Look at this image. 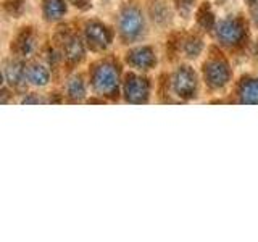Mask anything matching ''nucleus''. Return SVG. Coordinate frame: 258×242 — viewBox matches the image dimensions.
Here are the masks:
<instances>
[{
    "mask_svg": "<svg viewBox=\"0 0 258 242\" xmlns=\"http://www.w3.org/2000/svg\"><path fill=\"white\" fill-rule=\"evenodd\" d=\"M4 8L8 15H12L13 18H20V15L23 13V0H7L4 4Z\"/></svg>",
    "mask_w": 258,
    "mask_h": 242,
    "instance_id": "aec40b11",
    "label": "nucleus"
},
{
    "mask_svg": "<svg viewBox=\"0 0 258 242\" xmlns=\"http://www.w3.org/2000/svg\"><path fill=\"white\" fill-rule=\"evenodd\" d=\"M202 76L204 83L212 91H221L231 83L232 70L229 62L224 58L221 53H212L202 65Z\"/></svg>",
    "mask_w": 258,
    "mask_h": 242,
    "instance_id": "20e7f679",
    "label": "nucleus"
},
{
    "mask_svg": "<svg viewBox=\"0 0 258 242\" xmlns=\"http://www.w3.org/2000/svg\"><path fill=\"white\" fill-rule=\"evenodd\" d=\"M21 103H45V100L40 99V97H34V94H26L23 97Z\"/></svg>",
    "mask_w": 258,
    "mask_h": 242,
    "instance_id": "4be33fe9",
    "label": "nucleus"
},
{
    "mask_svg": "<svg viewBox=\"0 0 258 242\" xmlns=\"http://www.w3.org/2000/svg\"><path fill=\"white\" fill-rule=\"evenodd\" d=\"M68 2L81 12H86L92 7V0H68Z\"/></svg>",
    "mask_w": 258,
    "mask_h": 242,
    "instance_id": "412c9836",
    "label": "nucleus"
},
{
    "mask_svg": "<svg viewBox=\"0 0 258 242\" xmlns=\"http://www.w3.org/2000/svg\"><path fill=\"white\" fill-rule=\"evenodd\" d=\"M204 48H205L204 39H202L200 34H196V32H192V34L181 40V50L185 58L189 60H197L202 55V52H204Z\"/></svg>",
    "mask_w": 258,
    "mask_h": 242,
    "instance_id": "dca6fc26",
    "label": "nucleus"
},
{
    "mask_svg": "<svg viewBox=\"0 0 258 242\" xmlns=\"http://www.w3.org/2000/svg\"><path fill=\"white\" fill-rule=\"evenodd\" d=\"M87 95V83L84 75L81 73H75L68 81L67 86H64V97L70 103H81L84 102Z\"/></svg>",
    "mask_w": 258,
    "mask_h": 242,
    "instance_id": "ddd939ff",
    "label": "nucleus"
},
{
    "mask_svg": "<svg viewBox=\"0 0 258 242\" xmlns=\"http://www.w3.org/2000/svg\"><path fill=\"white\" fill-rule=\"evenodd\" d=\"M196 21H197V26L204 32H212L216 28V23H218L216 15L212 10V5H210L208 2H204L197 8Z\"/></svg>",
    "mask_w": 258,
    "mask_h": 242,
    "instance_id": "f3484780",
    "label": "nucleus"
},
{
    "mask_svg": "<svg viewBox=\"0 0 258 242\" xmlns=\"http://www.w3.org/2000/svg\"><path fill=\"white\" fill-rule=\"evenodd\" d=\"M4 79L5 86L12 91H23L28 84L26 78V63L20 56L4 62Z\"/></svg>",
    "mask_w": 258,
    "mask_h": 242,
    "instance_id": "9d476101",
    "label": "nucleus"
},
{
    "mask_svg": "<svg viewBox=\"0 0 258 242\" xmlns=\"http://www.w3.org/2000/svg\"><path fill=\"white\" fill-rule=\"evenodd\" d=\"M248 5H258V0H247Z\"/></svg>",
    "mask_w": 258,
    "mask_h": 242,
    "instance_id": "b1692460",
    "label": "nucleus"
},
{
    "mask_svg": "<svg viewBox=\"0 0 258 242\" xmlns=\"http://www.w3.org/2000/svg\"><path fill=\"white\" fill-rule=\"evenodd\" d=\"M250 18H252V23L258 28V5H250Z\"/></svg>",
    "mask_w": 258,
    "mask_h": 242,
    "instance_id": "5701e85b",
    "label": "nucleus"
},
{
    "mask_svg": "<svg viewBox=\"0 0 258 242\" xmlns=\"http://www.w3.org/2000/svg\"><path fill=\"white\" fill-rule=\"evenodd\" d=\"M89 84L95 95L102 99H116L123 84L119 63L115 58H102L92 63L89 70Z\"/></svg>",
    "mask_w": 258,
    "mask_h": 242,
    "instance_id": "f257e3e1",
    "label": "nucleus"
},
{
    "mask_svg": "<svg viewBox=\"0 0 258 242\" xmlns=\"http://www.w3.org/2000/svg\"><path fill=\"white\" fill-rule=\"evenodd\" d=\"M124 63L134 71L147 73L158 65V55L152 45H137L124 53Z\"/></svg>",
    "mask_w": 258,
    "mask_h": 242,
    "instance_id": "6e6552de",
    "label": "nucleus"
},
{
    "mask_svg": "<svg viewBox=\"0 0 258 242\" xmlns=\"http://www.w3.org/2000/svg\"><path fill=\"white\" fill-rule=\"evenodd\" d=\"M197 0H173V7L177 12V15L182 16L184 20H189L192 16L194 8H196Z\"/></svg>",
    "mask_w": 258,
    "mask_h": 242,
    "instance_id": "6ab92c4d",
    "label": "nucleus"
},
{
    "mask_svg": "<svg viewBox=\"0 0 258 242\" xmlns=\"http://www.w3.org/2000/svg\"><path fill=\"white\" fill-rule=\"evenodd\" d=\"M199 86V75L190 65H179L171 75V91L184 102L197 99Z\"/></svg>",
    "mask_w": 258,
    "mask_h": 242,
    "instance_id": "423d86ee",
    "label": "nucleus"
},
{
    "mask_svg": "<svg viewBox=\"0 0 258 242\" xmlns=\"http://www.w3.org/2000/svg\"><path fill=\"white\" fill-rule=\"evenodd\" d=\"M83 39L87 45V50L100 53L105 52L115 40V31L107 23L100 20H89L84 24Z\"/></svg>",
    "mask_w": 258,
    "mask_h": 242,
    "instance_id": "0eeeda50",
    "label": "nucleus"
},
{
    "mask_svg": "<svg viewBox=\"0 0 258 242\" xmlns=\"http://www.w3.org/2000/svg\"><path fill=\"white\" fill-rule=\"evenodd\" d=\"M118 37L123 44H134L145 36L147 21L139 5L127 2L118 12Z\"/></svg>",
    "mask_w": 258,
    "mask_h": 242,
    "instance_id": "f03ea898",
    "label": "nucleus"
},
{
    "mask_svg": "<svg viewBox=\"0 0 258 242\" xmlns=\"http://www.w3.org/2000/svg\"><path fill=\"white\" fill-rule=\"evenodd\" d=\"M68 0H42V18L47 23H56L68 13Z\"/></svg>",
    "mask_w": 258,
    "mask_h": 242,
    "instance_id": "2eb2a0df",
    "label": "nucleus"
},
{
    "mask_svg": "<svg viewBox=\"0 0 258 242\" xmlns=\"http://www.w3.org/2000/svg\"><path fill=\"white\" fill-rule=\"evenodd\" d=\"M36 32L32 28H23L21 32H18V36L15 37L12 44V50L15 52L16 56L20 58H28L32 53L36 52Z\"/></svg>",
    "mask_w": 258,
    "mask_h": 242,
    "instance_id": "9b49d317",
    "label": "nucleus"
},
{
    "mask_svg": "<svg viewBox=\"0 0 258 242\" xmlns=\"http://www.w3.org/2000/svg\"><path fill=\"white\" fill-rule=\"evenodd\" d=\"M26 78H28V84L32 87H45L48 86L52 79V73L50 67L42 62L32 60L26 63Z\"/></svg>",
    "mask_w": 258,
    "mask_h": 242,
    "instance_id": "f8f14e48",
    "label": "nucleus"
},
{
    "mask_svg": "<svg viewBox=\"0 0 258 242\" xmlns=\"http://www.w3.org/2000/svg\"><path fill=\"white\" fill-rule=\"evenodd\" d=\"M87 45L83 37L78 34H68L61 40V60L67 63V67L75 68L86 58Z\"/></svg>",
    "mask_w": 258,
    "mask_h": 242,
    "instance_id": "1a4fd4ad",
    "label": "nucleus"
},
{
    "mask_svg": "<svg viewBox=\"0 0 258 242\" xmlns=\"http://www.w3.org/2000/svg\"><path fill=\"white\" fill-rule=\"evenodd\" d=\"M121 94H123L126 103H149L152 94V79L139 71L126 73L123 76V84H121Z\"/></svg>",
    "mask_w": 258,
    "mask_h": 242,
    "instance_id": "39448f33",
    "label": "nucleus"
},
{
    "mask_svg": "<svg viewBox=\"0 0 258 242\" xmlns=\"http://www.w3.org/2000/svg\"><path fill=\"white\" fill-rule=\"evenodd\" d=\"M103 2H107V0H103Z\"/></svg>",
    "mask_w": 258,
    "mask_h": 242,
    "instance_id": "393cba45",
    "label": "nucleus"
},
{
    "mask_svg": "<svg viewBox=\"0 0 258 242\" xmlns=\"http://www.w3.org/2000/svg\"><path fill=\"white\" fill-rule=\"evenodd\" d=\"M237 102L258 105V78L244 76L237 84Z\"/></svg>",
    "mask_w": 258,
    "mask_h": 242,
    "instance_id": "4468645a",
    "label": "nucleus"
},
{
    "mask_svg": "<svg viewBox=\"0 0 258 242\" xmlns=\"http://www.w3.org/2000/svg\"><path fill=\"white\" fill-rule=\"evenodd\" d=\"M152 20L158 24H166L169 21V8L163 2H155L150 7Z\"/></svg>",
    "mask_w": 258,
    "mask_h": 242,
    "instance_id": "a211bd4d",
    "label": "nucleus"
},
{
    "mask_svg": "<svg viewBox=\"0 0 258 242\" xmlns=\"http://www.w3.org/2000/svg\"><path fill=\"white\" fill-rule=\"evenodd\" d=\"M215 36H216V40L223 47L239 48L247 42V37H248L247 23L245 20H242L240 16H232V15L226 16V18L216 23Z\"/></svg>",
    "mask_w": 258,
    "mask_h": 242,
    "instance_id": "7ed1b4c3",
    "label": "nucleus"
}]
</instances>
